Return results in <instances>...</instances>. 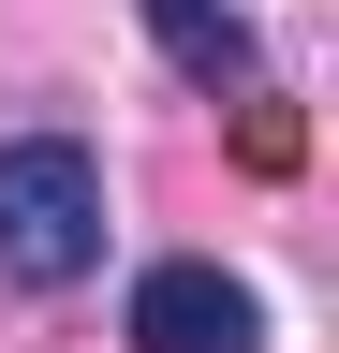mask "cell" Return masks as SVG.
I'll return each instance as SVG.
<instances>
[{
	"instance_id": "obj_1",
	"label": "cell",
	"mask_w": 339,
	"mask_h": 353,
	"mask_svg": "<svg viewBox=\"0 0 339 353\" xmlns=\"http://www.w3.org/2000/svg\"><path fill=\"white\" fill-rule=\"evenodd\" d=\"M89 265H104V162L74 132H15L0 148V280L74 294Z\"/></svg>"
},
{
	"instance_id": "obj_3",
	"label": "cell",
	"mask_w": 339,
	"mask_h": 353,
	"mask_svg": "<svg viewBox=\"0 0 339 353\" xmlns=\"http://www.w3.org/2000/svg\"><path fill=\"white\" fill-rule=\"evenodd\" d=\"M148 30H162V59H177L192 88H236L251 74V30L222 15V0H148Z\"/></svg>"
},
{
	"instance_id": "obj_2",
	"label": "cell",
	"mask_w": 339,
	"mask_h": 353,
	"mask_svg": "<svg viewBox=\"0 0 339 353\" xmlns=\"http://www.w3.org/2000/svg\"><path fill=\"white\" fill-rule=\"evenodd\" d=\"M133 353H266V294L222 265H148L133 280Z\"/></svg>"
}]
</instances>
